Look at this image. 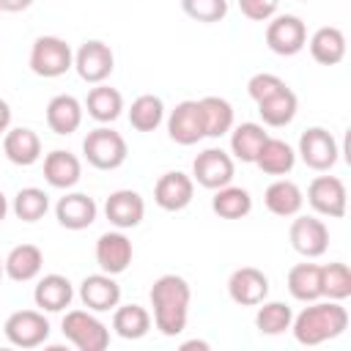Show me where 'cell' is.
<instances>
[{
    "label": "cell",
    "instance_id": "1f68e13d",
    "mask_svg": "<svg viewBox=\"0 0 351 351\" xmlns=\"http://www.w3.org/2000/svg\"><path fill=\"white\" fill-rule=\"evenodd\" d=\"M211 211L222 219H241L252 211V195L241 186H233V184H225L219 189H214V197H211Z\"/></svg>",
    "mask_w": 351,
    "mask_h": 351
},
{
    "label": "cell",
    "instance_id": "60d3db41",
    "mask_svg": "<svg viewBox=\"0 0 351 351\" xmlns=\"http://www.w3.org/2000/svg\"><path fill=\"white\" fill-rule=\"evenodd\" d=\"M280 8V0H239V11L250 22H269Z\"/></svg>",
    "mask_w": 351,
    "mask_h": 351
},
{
    "label": "cell",
    "instance_id": "7c38bea8",
    "mask_svg": "<svg viewBox=\"0 0 351 351\" xmlns=\"http://www.w3.org/2000/svg\"><path fill=\"white\" fill-rule=\"evenodd\" d=\"M288 239H291V247L299 255H304V258H321L326 252V247H329V228L318 217L296 214V219L291 222Z\"/></svg>",
    "mask_w": 351,
    "mask_h": 351
},
{
    "label": "cell",
    "instance_id": "8d00e7d4",
    "mask_svg": "<svg viewBox=\"0 0 351 351\" xmlns=\"http://www.w3.org/2000/svg\"><path fill=\"white\" fill-rule=\"evenodd\" d=\"M351 296V269L340 261L321 266V299L346 302Z\"/></svg>",
    "mask_w": 351,
    "mask_h": 351
},
{
    "label": "cell",
    "instance_id": "cb8c5ba5",
    "mask_svg": "<svg viewBox=\"0 0 351 351\" xmlns=\"http://www.w3.org/2000/svg\"><path fill=\"white\" fill-rule=\"evenodd\" d=\"M3 266H5V277L8 280H14V282H30V280H36L41 274L44 252L36 244H16L3 258Z\"/></svg>",
    "mask_w": 351,
    "mask_h": 351
},
{
    "label": "cell",
    "instance_id": "f35d334b",
    "mask_svg": "<svg viewBox=\"0 0 351 351\" xmlns=\"http://www.w3.org/2000/svg\"><path fill=\"white\" fill-rule=\"evenodd\" d=\"M181 11L195 22L214 25L228 16V0H181Z\"/></svg>",
    "mask_w": 351,
    "mask_h": 351
},
{
    "label": "cell",
    "instance_id": "277c9868",
    "mask_svg": "<svg viewBox=\"0 0 351 351\" xmlns=\"http://www.w3.org/2000/svg\"><path fill=\"white\" fill-rule=\"evenodd\" d=\"M69 69H74V52L71 47L58 38V36H38L30 47V71L44 77V80H55L63 77Z\"/></svg>",
    "mask_w": 351,
    "mask_h": 351
},
{
    "label": "cell",
    "instance_id": "e575fe53",
    "mask_svg": "<svg viewBox=\"0 0 351 351\" xmlns=\"http://www.w3.org/2000/svg\"><path fill=\"white\" fill-rule=\"evenodd\" d=\"M165 121V101L154 93H143L129 107V123L137 132H154Z\"/></svg>",
    "mask_w": 351,
    "mask_h": 351
},
{
    "label": "cell",
    "instance_id": "ffe728a7",
    "mask_svg": "<svg viewBox=\"0 0 351 351\" xmlns=\"http://www.w3.org/2000/svg\"><path fill=\"white\" fill-rule=\"evenodd\" d=\"M82 123V101L71 93H58L49 99L47 104V126L66 137V134H74Z\"/></svg>",
    "mask_w": 351,
    "mask_h": 351
},
{
    "label": "cell",
    "instance_id": "52a82bcc",
    "mask_svg": "<svg viewBox=\"0 0 351 351\" xmlns=\"http://www.w3.org/2000/svg\"><path fill=\"white\" fill-rule=\"evenodd\" d=\"M266 47L274 55L291 58L307 47V27L293 14H274L266 22Z\"/></svg>",
    "mask_w": 351,
    "mask_h": 351
},
{
    "label": "cell",
    "instance_id": "6da1fadb",
    "mask_svg": "<svg viewBox=\"0 0 351 351\" xmlns=\"http://www.w3.org/2000/svg\"><path fill=\"white\" fill-rule=\"evenodd\" d=\"M192 288L181 274H162L151 285V307H154V326L165 337H176L186 329L189 318Z\"/></svg>",
    "mask_w": 351,
    "mask_h": 351
},
{
    "label": "cell",
    "instance_id": "7dc6e473",
    "mask_svg": "<svg viewBox=\"0 0 351 351\" xmlns=\"http://www.w3.org/2000/svg\"><path fill=\"white\" fill-rule=\"evenodd\" d=\"M302 3H307V0H302Z\"/></svg>",
    "mask_w": 351,
    "mask_h": 351
},
{
    "label": "cell",
    "instance_id": "d6a6232c",
    "mask_svg": "<svg viewBox=\"0 0 351 351\" xmlns=\"http://www.w3.org/2000/svg\"><path fill=\"white\" fill-rule=\"evenodd\" d=\"M288 293L296 302H315L321 299V266L318 263H296L288 271Z\"/></svg>",
    "mask_w": 351,
    "mask_h": 351
},
{
    "label": "cell",
    "instance_id": "d590c367",
    "mask_svg": "<svg viewBox=\"0 0 351 351\" xmlns=\"http://www.w3.org/2000/svg\"><path fill=\"white\" fill-rule=\"evenodd\" d=\"M291 321H293V313L285 302H261L258 304V313H255V326L261 335H269V337H277L282 332L291 329Z\"/></svg>",
    "mask_w": 351,
    "mask_h": 351
},
{
    "label": "cell",
    "instance_id": "83f0119b",
    "mask_svg": "<svg viewBox=\"0 0 351 351\" xmlns=\"http://www.w3.org/2000/svg\"><path fill=\"white\" fill-rule=\"evenodd\" d=\"M85 110H88V115H90L93 121H99V123H112V121H118L121 112H123V96H121L118 88H110V85L99 82V85H93V88L88 90Z\"/></svg>",
    "mask_w": 351,
    "mask_h": 351
},
{
    "label": "cell",
    "instance_id": "5b68a950",
    "mask_svg": "<svg viewBox=\"0 0 351 351\" xmlns=\"http://www.w3.org/2000/svg\"><path fill=\"white\" fill-rule=\"evenodd\" d=\"M63 337L80 351H104L110 346V329L93 310H69L63 315Z\"/></svg>",
    "mask_w": 351,
    "mask_h": 351
},
{
    "label": "cell",
    "instance_id": "2e32d148",
    "mask_svg": "<svg viewBox=\"0 0 351 351\" xmlns=\"http://www.w3.org/2000/svg\"><path fill=\"white\" fill-rule=\"evenodd\" d=\"M134 258V247L123 230H107L96 241V263L107 274H121L129 269Z\"/></svg>",
    "mask_w": 351,
    "mask_h": 351
},
{
    "label": "cell",
    "instance_id": "8992f818",
    "mask_svg": "<svg viewBox=\"0 0 351 351\" xmlns=\"http://www.w3.org/2000/svg\"><path fill=\"white\" fill-rule=\"evenodd\" d=\"M5 340L16 348H38L49 337V321L44 310H16L3 324Z\"/></svg>",
    "mask_w": 351,
    "mask_h": 351
},
{
    "label": "cell",
    "instance_id": "ab89813d",
    "mask_svg": "<svg viewBox=\"0 0 351 351\" xmlns=\"http://www.w3.org/2000/svg\"><path fill=\"white\" fill-rule=\"evenodd\" d=\"M280 88H285V80H280L277 74H269V71H261V74H252L250 82H247V93L250 99L258 104L263 99H269L271 93H277Z\"/></svg>",
    "mask_w": 351,
    "mask_h": 351
},
{
    "label": "cell",
    "instance_id": "d6986e66",
    "mask_svg": "<svg viewBox=\"0 0 351 351\" xmlns=\"http://www.w3.org/2000/svg\"><path fill=\"white\" fill-rule=\"evenodd\" d=\"M104 217L118 230L137 228L143 222V217H145V200L134 189H115L104 203Z\"/></svg>",
    "mask_w": 351,
    "mask_h": 351
},
{
    "label": "cell",
    "instance_id": "b9f144b4",
    "mask_svg": "<svg viewBox=\"0 0 351 351\" xmlns=\"http://www.w3.org/2000/svg\"><path fill=\"white\" fill-rule=\"evenodd\" d=\"M30 5H33V0H0V11H11V14L25 11Z\"/></svg>",
    "mask_w": 351,
    "mask_h": 351
},
{
    "label": "cell",
    "instance_id": "ee69618b",
    "mask_svg": "<svg viewBox=\"0 0 351 351\" xmlns=\"http://www.w3.org/2000/svg\"><path fill=\"white\" fill-rule=\"evenodd\" d=\"M5 214H8V200H5V195L0 192V222L5 219Z\"/></svg>",
    "mask_w": 351,
    "mask_h": 351
},
{
    "label": "cell",
    "instance_id": "e0dca14e",
    "mask_svg": "<svg viewBox=\"0 0 351 351\" xmlns=\"http://www.w3.org/2000/svg\"><path fill=\"white\" fill-rule=\"evenodd\" d=\"M80 299L93 313H110L121 304V285L115 282V274H88L80 282Z\"/></svg>",
    "mask_w": 351,
    "mask_h": 351
},
{
    "label": "cell",
    "instance_id": "7a4b0ae2",
    "mask_svg": "<svg viewBox=\"0 0 351 351\" xmlns=\"http://www.w3.org/2000/svg\"><path fill=\"white\" fill-rule=\"evenodd\" d=\"M346 329H348V310L343 307V302L335 299L307 302V307L291 321V332L299 346H321L326 340L340 337Z\"/></svg>",
    "mask_w": 351,
    "mask_h": 351
},
{
    "label": "cell",
    "instance_id": "4fadbf2b",
    "mask_svg": "<svg viewBox=\"0 0 351 351\" xmlns=\"http://www.w3.org/2000/svg\"><path fill=\"white\" fill-rule=\"evenodd\" d=\"M167 134L178 145H195V143H200L206 137L200 101H195V99L178 101L170 110V115H167Z\"/></svg>",
    "mask_w": 351,
    "mask_h": 351
},
{
    "label": "cell",
    "instance_id": "74e56055",
    "mask_svg": "<svg viewBox=\"0 0 351 351\" xmlns=\"http://www.w3.org/2000/svg\"><path fill=\"white\" fill-rule=\"evenodd\" d=\"M14 214L22 222H38L47 211H49V195L38 186H25L14 195Z\"/></svg>",
    "mask_w": 351,
    "mask_h": 351
},
{
    "label": "cell",
    "instance_id": "9c48e42d",
    "mask_svg": "<svg viewBox=\"0 0 351 351\" xmlns=\"http://www.w3.org/2000/svg\"><path fill=\"white\" fill-rule=\"evenodd\" d=\"M346 200H348V192L337 176H315L307 186V203L321 217H329V219L346 217Z\"/></svg>",
    "mask_w": 351,
    "mask_h": 351
},
{
    "label": "cell",
    "instance_id": "44dd1931",
    "mask_svg": "<svg viewBox=\"0 0 351 351\" xmlns=\"http://www.w3.org/2000/svg\"><path fill=\"white\" fill-rule=\"evenodd\" d=\"M3 154L8 162H14L19 167H30L41 159V137L27 126L8 129L3 137Z\"/></svg>",
    "mask_w": 351,
    "mask_h": 351
},
{
    "label": "cell",
    "instance_id": "30bf717a",
    "mask_svg": "<svg viewBox=\"0 0 351 351\" xmlns=\"http://www.w3.org/2000/svg\"><path fill=\"white\" fill-rule=\"evenodd\" d=\"M236 165L233 156L222 148H206L192 162V181H197L203 189H219L233 181Z\"/></svg>",
    "mask_w": 351,
    "mask_h": 351
},
{
    "label": "cell",
    "instance_id": "7bdbcfd3",
    "mask_svg": "<svg viewBox=\"0 0 351 351\" xmlns=\"http://www.w3.org/2000/svg\"><path fill=\"white\" fill-rule=\"evenodd\" d=\"M11 126V107L5 99H0V134H5Z\"/></svg>",
    "mask_w": 351,
    "mask_h": 351
},
{
    "label": "cell",
    "instance_id": "4dcf8cb0",
    "mask_svg": "<svg viewBox=\"0 0 351 351\" xmlns=\"http://www.w3.org/2000/svg\"><path fill=\"white\" fill-rule=\"evenodd\" d=\"M112 329L123 340H140L151 329V313L143 304H118L112 310Z\"/></svg>",
    "mask_w": 351,
    "mask_h": 351
},
{
    "label": "cell",
    "instance_id": "4316f807",
    "mask_svg": "<svg viewBox=\"0 0 351 351\" xmlns=\"http://www.w3.org/2000/svg\"><path fill=\"white\" fill-rule=\"evenodd\" d=\"M263 203L274 217H296L302 211V206H304V195L293 181L277 178V181H271L266 186Z\"/></svg>",
    "mask_w": 351,
    "mask_h": 351
},
{
    "label": "cell",
    "instance_id": "f546056e",
    "mask_svg": "<svg viewBox=\"0 0 351 351\" xmlns=\"http://www.w3.org/2000/svg\"><path fill=\"white\" fill-rule=\"evenodd\" d=\"M269 132L263 129V123H239L230 129V154L239 159V162H250L255 165V156L261 151V145L266 143Z\"/></svg>",
    "mask_w": 351,
    "mask_h": 351
},
{
    "label": "cell",
    "instance_id": "3957f363",
    "mask_svg": "<svg viewBox=\"0 0 351 351\" xmlns=\"http://www.w3.org/2000/svg\"><path fill=\"white\" fill-rule=\"evenodd\" d=\"M82 154H85L88 165H93L96 170H118L126 162L129 148H126V140L121 132H115L110 126H96L93 132L85 134Z\"/></svg>",
    "mask_w": 351,
    "mask_h": 351
},
{
    "label": "cell",
    "instance_id": "bcb514c9",
    "mask_svg": "<svg viewBox=\"0 0 351 351\" xmlns=\"http://www.w3.org/2000/svg\"><path fill=\"white\" fill-rule=\"evenodd\" d=\"M5 277V266H3V258H0V280Z\"/></svg>",
    "mask_w": 351,
    "mask_h": 351
},
{
    "label": "cell",
    "instance_id": "ac0fdd59",
    "mask_svg": "<svg viewBox=\"0 0 351 351\" xmlns=\"http://www.w3.org/2000/svg\"><path fill=\"white\" fill-rule=\"evenodd\" d=\"M99 206L90 195L85 192H66L58 203H55V217L60 222V228L66 230H85L96 222Z\"/></svg>",
    "mask_w": 351,
    "mask_h": 351
},
{
    "label": "cell",
    "instance_id": "836d02e7",
    "mask_svg": "<svg viewBox=\"0 0 351 351\" xmlns=\"http://www.w3.org/2000/svg\"><path fill=\"white\" fill-rule=\"evenodd\" d=\"M203 112V129L206 137H222L233 129V104L222 96H203L200 99Z\"/></svg>",
    "mask_w": 351,
    "mask_h": 351
},
{
    "label": "cell",
    "instance_id": "d4e9b609",
    "mask_svg": "<svg viewBox=\"0 0 351 351\" xmlns=\"http://www.w3.org/2000/svg\"><path fill=\"white\" fill-rule=\"evenodd\" d=\"M296 110H299V99L288 85L280 88L277 93H271L269 99L258 101V115H261L263 126H271V129L288 126L296 118Z\"/></svg>",
    "mask_w": 351,
    "mask_h": 351
},
{
    "label": "cell",
    "instance_id": "9a60e30c",
    "mask_svg": "<svg viewBox=\"0 0 351 351\" xmlns=\"http://www.w3.org/2000/svg\"><path fill=\"white\" fill-rule=\"evenodd\" d=\"M192 195H195V181H192V176H186L181 170H167L154 184V203L165 211L186 208L192 203Z\"/></svg>",
    "mask_w": 351,
    "mask_h": 351
},
{
    "label": "cell",
    "instance_id": "f6af8a7d",
    "mask_svg": "<svg viewBox=\"0 0 351 351\" xmlns=\"http://www.w3.org/2000/svg\"><path fill=\"white\" fill-rule=\"evenodd\" d=\"M184 348H208V343H203V340H192V343H184Z\"/></svg>",
    "mask_w": 351,
    "mask_h": 351
},
{
    "label": "cell",
    "instance_id": "603a6c76",
    "mask_svg": "<svg viewBox=\"0 0 351 351\" xmlns=\"http://www.w3.org/2000/svg\"><path fill=\"white\" fill-rule=\"evenodd\" d=\"M44 178L55 189H71L82 178V165L71 151L55 148L44 156Z\"/></svg>",
    "mask_w": 351,
    "mask_h": 351
},
{
    "label": "cell",
    "instance_id": "5bb4252c",
    "mask_svg": "<svg viewBox=\"0 0 351 351\" xmlns=\"http://www.w3.org/2000/svg\"><path fill=\"white\" fill-rule=\"evenodd\" d=\"M228 296L241 307H258L269 296V277L255 266H241L228 277Z\"/></svg>",
    "mask_w": 351,
    "mask_h": 351
},
{
    "label": "cell",
    "instance_id": "f1b7e54d",
    "mask_svg": "<svg viewBox=\"0 0 351 351\" xmlns=\"http://www.w3.org/2000/svg\"><path fill=\"white\" fill-rule=\"evenodd\" d=\"M255 165L266 173V176H288L296 165V151L280 140V137H266V143L261 145Z\"/></svg>",
    "mask_w": 351,
    "mask_h": 351
},
{
    "label": "cell",
    "instance_id": "484cf974",
    "mask_svg": "<svg viewBox=\"0 0 351 351\" xmlns=\"http://www.w3.org/2000/svg\"><path fill=\"white\" fill-rule=\"evenodd\" d=\"M307 47H310L313 60L321 63V66H337L346 58V36H343L340 27H332V25L318 27L310 36Z\"/></svg>",
    "mask_w": 351,
    "mask_h": 351
},
{
    "label": "cell",
    "instance_id": "ba28073f",
    "mask_svg": "<svg viewBox=\"0 0 351 351\" xmlns=\"http://www.w3.org/2000/svg\"><path fill=\"white\" fill-rule=\"evenodd\" d=\"M302 162L315 170V173H326L337 165V156H340V148H337V140L332 137L329 129L324 126H310L302 132L299 137V151Z\"/></svg>",
    "mask_w": 351,
    "mask_h": 351
},
{
    "label": "cell",
    "instance_id": "8fae6325",
    "mask_svg": "<svg viewBox=\"0 0 351 351\" xmlns=\"http://www.w3.org/2000/svg\"><path fill=\"white\" fill-rule=\"evenodd\" d=\"M74 69H77L80 80H85L90 85H99L112 74L115 55H112L110 44H104L99 38H90L74 52Z\"/></svg>",
    "mask_w": 351,
    "mask_h": 351
},
{
    "label": "cell",
    "instance_id": "7402d4cb",
    "mask_svg": "<svg viewBox=\"0 0 351 351\" xmlns=\"http://www.w3.org/2000/svg\"><path fill=\"white\" fill-rule=\"evenodd\" d=\"M71 299H74V288L63 274H44L33 288V302L44 313H60L71 304Z\"/></svg>",
    "mask_w": 351,
    "mask_h": 351
}]
</instances>
